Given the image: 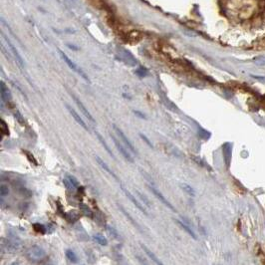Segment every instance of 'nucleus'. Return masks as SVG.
I'll return each mask as SVG.
<instances>
[{
    "mask_svg": "<svg viewBox=\"0 0 265 265\" xmlns=\"http://www.w3.org/2000/svg\"><path fill=\"white\" fill-rule=\"evenodd\" d=\"M140 245H141V247L142 248V250L145 251V253L147 254V255H148L149 258H151V259H152V261H154V262H155V264H162V261L159 260V258L157 257V255H155V254L154 252H152V251L149 250V249L148 248V247L145 245V244L140 243Z\"/></svg>",
    "mask_w": 265,
    "mask_h": 265,
    "instance_id": "obj_12",
    "label": "nucleus"
},
{
    "mask_svg": "<svg viewBox=\"0 0 265 265\" xmlns=\"http://www.w3.org/2000/svg\"><path fill=\"white\" fill-rule=\"evenodd\" d=\"M135 73L138 75L139 77H146L148 75V70L146 69V68H144V67H140L139 68L138 70H136L135 71Z\"/></svg>",
    "mask_w": 265,
    "mask_h": 265,
    "instance_id": "obj_24",
    "label": "nucleus"
},
{
    "mask_svg": "<svg viewBox=\"0 0 265 265\" xmlns=\"http://www.w3.org/2000/svg\"><path fill=\"white\" fill-rule=\"evenodd\" d=\"M23 152H24V154L26 155V157H27V159H28V161L29 162H31L33 165H38L39 164H38V162H37V159L34 158V155H33V154H31V152H28V151H22Z\"/></svg>",
    "mask_w": 265,
    "mask_h": 265,
    "instance_id": "obj_22",
    "label": "nucleus"
},
{
    "mask_svg": "<svg viewBox=\"0 0 265 265\" xmlns=\"http://www.w3.org/2000/svg\"><path fill=\"white\" fill-rule=\"evenodd\" d=\"M65 254H66V257L71 261V262L76 263L77 261H78V257H77V255H76V253H75L73 250H71V249H67V250H66V252H65Z\"/></svg>",
    "mask_w": 265,
    "mask_h": 265,
    "instance_id": "obj_16",
    "label": "nucleus"
},
{
    "mask_svg": "<svg viewBox=\"0 0 265 265\" xmlns=\"http://www.w3.org/2000/svg\"><path fill=\"white\" fill-rule=\"evenodd\" d=\"M64 217L67 219V221L72 222V223L75 222V221H77V219H78V215L73 211L68 212V213H64Z\"/></svg>",
    "mask_w": 265,
    "mask_h": 265,
    "instance_id": "obj_18",
    "label": "nucleus"
},
{
    "mask_svg": "<svg viewBox=\"0 0 265 265\" xmlns=\"http://www.w3.org/2000/svg\"><path fill=\"white\" fill-rule=\"evenodd\" d=\"M28 256L32 260H40L46 256V253L40 246L33 245L28 251Z\"/></svg>",
    "mask_w": 265,
    "mask_h": 265,
    "instance_id": "obj_4",
    "label": "nucleus"
},
{
    "mask_svg": "<svg viewBox=\"0 0 265 265\" xmlns=\"http://www.w3.org/2000/svg\"><path fill=\"white\" fill-rule=\"evenodd\" d=\"M67 178L69 179V181L72 182V185L75 186V188H78V186H79V182L77 181V178H75L74 175H67Z\"/></svg>",
    "mask_w": 265,
    "mask_h": 265,
    "instance_id": "obj_26",
    "label": "nucleus"
},
{
    "mask_svg": "<svg viewBox=\"0 0 265 265\" xmlns=\"http://www.w3.org/2000/svg\"><path fill=\"white\" fill-rule=\"evenodd\" d=\"M149 189H151V191H152V193H154V195H155V198H159V200H161V201H162V203H164V204H165V206H168L169 209H171V210H172V211H175V208L174 206H172V203L169 202L168 200L166 199V198H165V196L162 195V193L158 191L157 188H155L154 186L149 185Z\"/></svg>",
    "mask_w": 265,
    "mask_h": 265,
    "instance_id": "obj_7",
    "label": "nucleus"
},
{
    "mask_svg": "<svg viewBox=\"0 0 265 265\" xmlns=\"http://www.w3.org/2000/svg\"><path fill=\"white\" fill-rule=\"evenodd\" d=\"M95 159H96V161H97V162H98V165H99L101 166V168L104 169L105 172H108L109 175H111L113 176V178H115V179H117V181H118V179H119V178H118V176L114 174V172H113V171H112V169H111L110 168H109V166H108V165H107L106 162H105L103 161V159H102L100 157H98V155H96V157H95Z\"/></svg>",
    "mask_w": 265,
    "mask_h": 265,
    "instance_id": "obj_11",
    "label": "nucleus"
},
{
    "mask_svg": "<svg viewBox=\"0 0 265 265\" xmlns=\"http://www.w3.org/2000/svg\"><path fill=\"white\" fill-rule=\"evenodd\" d=\"M80 209H81V211H82L85 215H87L88 217H91V218L93 217V211H92V210L86 204H84V203H81V204H80Z\"/></svg>",
    "mask_w": 265,
    "mask_h": 265,
    "instance_id": "obj_17",
    "label": "nucleus"
},
{
    "mask_svg": "<svg viewBox=\"0 0 265 265\" xmlns=\"http://www.w3.org/2000/svg\"><path fill=\"white\" fill-rule=\"evenodd\" d=\"M119 207H120V208H121V210H122V212H123V213H124V214H125L126 216H127V217H128V218H129V220H130V221H131V222H132V224H134V225H135L136 227H137V228H138L139 230H141V228H140V225H139V224H138L137 222H136V221H135V220H134V219H132V216H131L130 214H129V213H128V212H127V211H126V210H125V209L123 208V206H122V205H120V204H119Z\"/></svg>",
    "mask_w": 265,
    "mask_h": 265,
    "instance_id": "obj_21",
    "label": "nucleus"
},
{
    "mask_svg": "<svg viewBox=\"0 0 265 265\" xmlns=\"http://www.w3.org/2000/svg\"><path fill=\"white\" fill-rule=\"evenodd\" d=\"M58 52H59V54H60L61 58H62L64 61H65V63L67 64L68 66H69V68H71V69H72V70L74 71V72H76L77 74H79L80 76L83 78V79H85V80L87 81V82H90V81H89V78H88L87 75L85 74L84 71H83L82 69H81V68L78 67V66L76 65V64H75V63L73 62V61L71 60V59L69 58V57H68V56L66 55V54L63 52V51H61L60 49H58Z\"/></svg>",
    "mask_w": 265,
    "mask_h": 265,
    "instance_id": "obj_1",
    "label": "nucleus"
},
{
    "mask_svg": "<svg viewBox=\"0 0 265 265\" xmlns=\"http://www.w3.org/2000/svg\"><path fill=\"white\" fill-rule=\"evenodd\" d=\"M63 183H64V185H65V186H66V188H67L68 189H71V191H73V189L76 188H75V186L72 185V182H71L68 178H64V179H63Z\"/></svg>",
    "mask_w": 265,
    "mask_h": 265,
    "instance_id": "obj_29",
    "label": "nucleus"
},
{
    "mask_svg": "<svg viewBox=\"0 0 265 265\" xmlns=\"http://www.w3.org/2000/svg\"><path fill=\"white\" fill-rule=\"evenodd\" d=\"M134 114L135 115H137V116L139 117V118H141V119H144V120H147V117H146V115L144 114V113H142V112H140V111H137V110H134Z\"/></svg>",
    "mask_w": 265,
    "mask_h": 265,
    "instance_id": "obj_32",
    "label": "nucleus"
},
{
    "mask_svg": "<svg viewBox=\"0 0 265 265\" xmlns=\"http://www.w3.org/2000/svg\"><path fill=\"white\" fill-rule=\"evenodd\" d=\"M33 228H34V230H35L36 232L41 233V234H45L46 231H47V228L41 223H34L33 224Z\"/></svg>",
    "mask_w": 265,
    "mask_h": 265,
    "instance_id": "obj_19",
    "label": "nucleus"
},
{
    "mask_svg": "<svg viewBox=\"0 0 265 265\" xmlns=\"http://www.w3.org/2000/svg\"><path fill=\"white\" fill-rule=\"evenodd\" d=\"M176 222H178V225H179V226H181V227H182V229H185V231H186V232H188V233L189 234V235H191V236L192 237V238H193V239H196L195 233V232H193V231H192V229H191V227H189L188 225H186V224H185V223H183L182 221H179V220H176Z\"/></svg>",
    "mask_w": 265,
    "mask_h": 265,
    "instance_id": "obj_14",
    "label": "nucleus"
},
{
    "mask_svg": "<svg viewBox=\"0 0 265 265\" xmlns=\"http://www.w3.org/2000/svg\"><path fill=\"white\" fill-rule=\"evenodd\" d=\"M136 192L138 193L139 198H140L142 199V203H145V204H146V205H148V206H151V203H149V198H147V196H146L145 195H142V193H141V192L139 191H136Z\"/></svg>",
    "mask_w": 265,
    "mask_h": 265,
    "instance_id": "obj_25",
    "label": "nucleus"
},
{
    "mask_svg": "<svg viewBox=\"0 0 265 265\" xmlns=\"http://www.w3.org/2000/svg\"><path fill=\"white\" fill-rule=\"evenodd\" d=\"M71 96L73 97V99H74V101H75V103H76V105L78 106V108L80 109V111L82 112L84 116L86 117L89 121H91L92 123H95V119H94L93 116H92V115H91L90 112L88 111V109L84 106V104L80 101V99H78L77 97H75V95H74V94H71Z\"/></svg>",
    "mask_w": 265,
    "mask_h": 265,
    "instance_id": "obj_5",
    "label": "nucleus"
},
{
    "mask_svg": "<svg viewBox=\"0 0 265 265\" xmlns=\"http://www.w3.org/2000/svg\"><path fill=\"white\" fill-rule=\"evenodd\" d=\"M0 91H1V99L4 102H9L12 100V95L11 92L8 89V87L6 86L5 83L1 81V84H0Z\"/></svg>",
    "mask_w": 265,
    "mask_h": 265,
    "instance_id": "obj_10",
    "label": "nucleus"
},
{
    "mask_svg": "<svg viewBox=\"0 0 265 265\" xmlns=\"http://www.w3.org/2000/svg\"><path fill=\"white\" fill-rule=\"evenodd\" d=\"M95 134H96V136H97V138H98V139H99V141H100V142H101V144H102V145H103V147H104V149H106V151H107V152H108V154H109V155H111V157H112V158H113V159H115V155H114V154H113V152H112V151H111V149H110V148H109V146L107 145V142H105V140H104V139H103V137H102V136H101V135H100V134H99V132H95Z\"/></svg>",
    "mask_w": 265,
    "mask_h": 265,
    "instance_id": "obj_13",
    "label": "nucleus"
},
{
    "mask_svg": "<svg viewBox=\"0 0 265 265\" xmlns=\"http://www.w3.org/2000/svg\"><path fill=\"white\" fill-rule=\"evenodd\" d=\"M110 137L112 138V140H113V142H114V144L116 145V147H117V149H118V151L121 152V155H123V157L127 159L128 162H134V159H132V155H130V152H129L128 151H127V149L128 148H125L126 146H123L121 144L120 142L118 141V139L115 137V136L113 135V134H110Z\"/></svg>",
    "mask_w": 265,
    "mask_h": 265,
    "instance_id": "obj_2",
    "label": "nucleus"
},
{
    "mask_svg": "<svg viewBox=\"0 0 265 265\" xmlns=\"http://www.w3.org/2000/svg\"><path fill=\"white\" fill-rule=\"evenodd\" d=\"M56 204H57V210H58V212L60 213V214L64 215V213H65V212H64V209H63V207L61 206L60 202H59V201H57Z\"/></svg>",
    "mask_w": 265,
    "mask_h": 265,
    "instance_id": "obj_33",
    "label": "nucleus"
},
{
    "mask_svg": "<svg viewBox=\"0 0 265 265\" xmlns=\"http://www.w3.org/2000/svg\"><path fill=\"white\" fill-rule=\"evenodd\" d=\"M14 117L16 118V120L18 121L20 124H21V125H24V120H23V117H22V115L20 114V112H19V111H16V112H15V114H14Z\"/></svg>",
    "mask_w": 265,
    "mask_h": 265,
    "instance_id": "obj_30",
    "label": "nucleus"
},
{
    "mask_svg": "<svg viewBox=\"0 0 265 265\" xmlns=\"http://www.w3.org/2000/svg\"><path fill=\"white\" fill-rule=\"evenodd\" d=\"M4 38H5V40H6V43L8 44V46H9L10 50H11V52H12V54H13V56L15 57V60H16L17 64H18V65H19L20 67H21V68H24V61H23L21 55H20L19 52H18V51H17V49L14 47V45H13V44L11 43V41H10V40L7 38V37H4Z\"/></svg>",
    "mask_w": 265,
    "mask_h": 265,
    "instance_id": "obj_6",
    "label": "nucleus"
},
{
    "mask_svg": "<svg viewBox=\"0 0 265 265\" xmlns=\"http://www.w3.org/2000/svg\"><path fill=\"white\" fill-rule=\"evenodd\" d=\"M121 188H122V191H123L125 192V195H127V196H128V198H130V200H131V201H132V203H134V204H135L136 206H137V207H138V208H139V209H140V210H141V211H142V213H144V214H146V215H148V213H147V211H146L145 207H144V206H142V205L141 204V203H140V202H139V201H138V200H137V199H136V198H135V196H134V195H132V193H131L130 191H128V189H127V188H124V186H123V185H121Z\"/></svg>",
    "mask_w": 265,
    "mask_h": 265,
    "instance_id": "obj_8",
    "label": "nucleus"
},
{
    "mask_svg": "<svg viewBox=\"0 0 265 265\" xmlns=\"http://www.w3.org/2000/svg\"><path fill=\"white\" fill-rule=\"evenodd\" d=\"M182 188L183 191H185L186 193H188V195H191V196H195V189H193L191 185H186V183H182Z\"/></svg>",
    "mask_w": 265,
    "mask_h": 265,
    "instance_id": "obj_20",
    "label": "nucleus"
},
{
    "mask_svg": "<svg viewBox=\"0 0 265 265\" xmlns=\"http://www.w3.org/2000/svg\"><path fill=\"white\" fill-rule=\"evenodd\" d=\"M66 108H67V110L69 111V113L71 114V116L73 117V119H74V120L76 121L77 123L81 126V127H83V128L85 129V130H88V127H87V125L85 124V122L83 121V119L81 118V117L79 116V115H78V113H77V112L75 111L72 107H70L69 105H66Z\"/></svg>",
    "mask_w": 265,
    "mask_h": 265,
    "instance_id": "obj_9",
    "label": "nucleus"
},
{
    "mask_svg": "<svg viewBox=\"0 0 265 265\" xmlns=\"http://www.w3.org/2000/svg\"><path fill=\"white\" fill-rule=\"evenodd\" d=\"M113 129L115 130V132H117V135H118L119 139H120V140H122V142H124V145L126 146V147H127L129 149H130V151H131L132 152H134V154L137 155V154H138V152H137V149H136L134 148V146L132 145V142H131L130 141H129V139L125 136V134L123 132V131H122L120 128H118L116 125H113Z\"/></svg>",
    "mask_w": 265,
    "mask_h": 265,
    "instance_id": "obj_3",
    "label": "nucleus"
},
{
    "mask_svg": "<svg viewBox=\"0 0 265 265\" xmlns=\"http://www.w3.org/2000/svg\"><path fill=\"white\" fill-rule=\"evenodd\" d=\"M93 238H94L95 241H97V242L99 243L100 245H104V246H106L107 244H108V240H107V238H106V237H105L104 235H102V234H100V233L95 234V235L93 236Z\"/></svg>",
    "mask_w": 265,
    "mask_h": 265,
    "instance_id": "obj_15",
    "label": "nucleus"
},
{
    "mask_svg": "<svg viewBox=\"0 0 265 265\" xmlns=\"http://www.w3.org/2000/svg\"><path fill=\"white\" fill-rule=\"evenodd\" d=\"M140 137L142 139V141H144V142H146V144H147V145L149 146V148L154 149V146H152V144L151 142V141H149V139H148L147 137H146V136H145L144 134H142V132H140Z\"/></svg>",
    "mask_w": 265,
    "mask_h": 265,
    "instance_id": "obj_31",
    "label": "nucleus"
},
{
    "mask_svg": "<svg viewBox=\"0 0 265 265\" xmlns=\"http://www.w3.org/2000/svg\"><path fill=\"white\" fill-rule=\"evenodd\" d=\"M0 123H1V124H0V128H1V132H2V134H3V135H6V136H8V135H9V129H8L7 124H6V122L1 119Z\"/></svg>",
    "mask_w": 265,
    "mask_h": 265,
    "instance_id": "obj_23",
    "label": "nucleus"
},
{
    "mask_svg": "<svg viewBox=\"0 0 265 265\" xmlns=\"http://www.w3.org/2000/svg\"><path fill=\"white\" fill-rule=\"evenodd\" d=\"M107 230L111 233V235H113V236L115 237V238H119V234H118V232H117V230L115 229L114 227L107 225Z\"/></svg>",
    "mask_w": 265,
    "mask_h": 265,
    "instance_id": "obj_28",
    "label": "nucleus"
},
{
    "mask_svg": "<svg viewBox=\"0 0 265 265\" xmlns=\"http://www.w3.org/2000/svg\"><path fill=\"white\" fill-rule=\"evenodd\" d=\"M0 193H1V196H6L8 195L9 193V188L7 185H1V188H0Z\"/></svg>",
    "mask_w": 265,
    "mask_h": 265,
    "instance_id": "obj_27",
    "label": "nucleus"
}]
</instances>
